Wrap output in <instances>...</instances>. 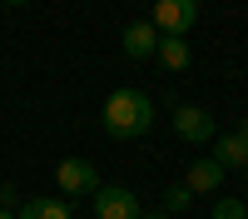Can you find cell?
<instances>
[{
    "instance_id": "cell-1",
    "label": "cell",
    "mask_w": 248,
    "mask_h": 219,
    "mask_svg": "<svg viewBox=\"0 0 248 219\" xmlns=\"http://www.w3.org/2000/svg\"><path fill=\"white\" fill-rule=\"evenodd\" d=\"M99 115H105V130L114 139H139V135H149V125H154V100L144 90H114Z\"/></svg>"
},
{
    "instance_id": "cell-2",
    "label": "cell",
    "mask_w": 248,
    "mask_h": 219,
    "mask_svg": "<svg viewBox=\"0 0 248 219\" xmlns=\"http://www.w3.org/2000/svg\"><path fill=\"white\" fill-rule=\"evenodd\" d=\"M194 20H199V0H154L149 25H154L159 35H189Z\"/></svg>"
},
{
    "instance_id": "cell-3",
    "label": "cell",
    "mask_w": 248,
    "mask_h": 219,
    "mask_svg": "<svg viewBox=\"0 0 248 219\" xmlns=\"http://www.w3.org/2000/svg\"><path fill=\"white\" fill-rule=\"evenodd\" d=\"M139 199L134 189H124V185H99L94 189V219H139Z\"/></svg>"
},
{
    "instance_id": "cell-4",
    "label": "cell",
    "mask_w": 248,
    "mask_h": 219,
    "mask_svg": "<svg viewBox=\"0 0 248 219\" xmlns=\"http://www.w3.org/2000/svg\"><path fill=\"white\" fill-rule=\"evenodd\" d=\"M55 179H60V189H65L70 199H75V194H94V189H99V169L90 165V159H60Z\"/></svg>"
},
{
    "instance_id": "cell-5",
    "label": "cell",
    "mask_w": 248,
    "mask_h": 219,
    "mask_svg": "<svg viewBox=\"0 0 248 219\" xmlns=\"http://www.w3.org/2000/svg\"><path fill=\"white\" fill-rule=\"evenodd\" d=\"M174 135L179 139H189V145H199V139H214V115L209 110H199V105H179L174 110Z\"/></svg>"
},
{
    "instance_id": "cell-6",
    "label": "cell",
    "mask_w": 248,
    "mask_h": 219,
    "mask_svg": "<svg viewBox=\"0 0 248 219\" xmlns=\"http://www.w3.org/2000/svg\"><path fill=\"white\" fill-rule=\"evenodd\" d=\"M209 159H218L223 169H238V165H243V159H248V119H243L233 135H218V145H214Z\"/></svg>"
},
{
    "instance_id": "cell-7",
    "label": "cell",
    "mask_w": 248,
    "mask_h": 219,
    "mask_svg": "<svg viewBox=\"0 0 248 219\" xmlns=\"http://www.w3.org/2000/svg\"><path fill=\"white\" fill-rule=\"evenodd\" d=\"M159 50V30L149 20H134V25H124V55L129 60H149Z\"/></svg>"
},
{
    "instance_id": "cell-8",
    "label": "cell",
    "mask_w": 248,
    "mask_h": 219,
    "mask_svg": "<svg viewBox=\"0 0 248 219\" xmlns=\"http://www.w3.org/2000/svg\"><path fill=\"white\" fill-rule=\"evenodd\" d=\"M223 174H229V169H223L218 159H194L184 185H189V194H209V189H218V185H223Z\"/></svg>"
},
{
    "instance_id": "cell-9",
    "label": "cell",
    "mask_w": 248,
    "mask_h": 219,
    "mask_svg": "<svg viewBox=\"0 0 248 219\" xmlns=\"http://www.w3.org/2000/svg\"><path fill=\"white\" fill-rule=\"evenodd\" d=\"M154 60L169 75H179V70H189V40L184 35H159V50H154Z\"/></svg>"
},
{
    "instance_id": "cell-10",
    "label": "cell",
    "mask_w": 248,
    "mask_h": 219,
    "mask_svg": "<svg viewBox=\"0 0 248 219\" xmlns=\"http://www.w3.org/2000/svg\"><path fill=\"white\" fill-rule=\"evenodd\" d=\"M15 219H70V199H25L15 204Z\"/></svg>"
},
{
    "instance_id": "cell-11",
    "label": "cell",
    "mask_w": 248,
    "mask_h": 219,
    "mask_svg": "<svg viewBox=\"0 0 248 219\" xmlns=\"http://www.w3.org/2000/svg\"><path fill=\"white\" fill-rule=\"evenodd\" d=\"M189 185H169V189H164V209H169V214H179V209H189Z\"/></svg>"
},
{
    "instance_id": "cell-12",
    "label": "cell",
    "mask_w": 248,
    "mask_h": 219,
    "mask_svg": "<svg viewBox=\"0 0 248 219\" xmlns=\"http://www.w3.org/2000/svg\"><path fill=\"white\" fill-rule=\"evenodd\" d=\"M209 219H248V209H243V199H218Z\"/></svg>"
},
{
    "instance_id": "cell-13",
    "label": "cell",
    "mask_w": 248,
    "mask_h": 219,
    "mask_svg": "<svg viewBox=\"0 0 248 219\" xmlns=\"http://www.w3.org/2000/svg\"><path fill=\"white\" fill-rule=\"evenodd\" d=\"M0 209H10V214H15V189H10V185H0Z\"/></svg>"
},
{
    "instance_id": "cell-14",
    "label": "cell",
    "mask_w": 248,
    "mask_h": 219,
    "mask_svg": "<svg viewBox=\"0 0 248 219\" xmlns=\"http://www.w3.org/2000/svg\"><path fill=\"white\" fill-rule=\"evenodd\" d=\"M139 219H174V214H139Z\"/></svg>"
},
{
    "instance_id": "cell-15",
    "label": "cell",
    "mask_w": 248,
    "mask_h": 219,
    "mask_svg": "<svg viewBox=\"0 0 248 219\" xmlns=\"http://www.w3.org/2000/svg\"><path fill=\"white\" fill-rule=\"evenodd\" d=\"M0 219H15V214H10V209H0Z\"/></svg>"
},
{
    "instance_id": "cell-16",
    "label": "cell",
    "mask_w": 248,
    "mask_h": 219,
    "mask_svg": "<svg viewBox=\"0 0 248 219\" xmlns=\"http://www.w3.org/2000/svg\"><path fill=\"white\" fill-rule=\"evenodd\" d=\"M238 169H243V179H248V159H243V165H238Z\"/></svg>"
},
{
    "instance_id": "cell-17",
    "label": "cell",
    "mask_w": 248,
    "mask_h": 219,
    "mask_svg": "<svg viewBox=\"0 0 248 219\" xmlns=\"http://www.w3.org/2000/svg\"><path fill=\"white\" fill-rule=\"evenodd\" d=\"M5 5H25V0H5Z\"/></svg>"
}]
</instances>
